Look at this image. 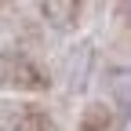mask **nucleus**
Listing matches in <instances>:
<instances>
[{
	"instance_id": "obj_1",
	"label": "nucleus",
	"mask_w": 131,
	"mask_h": 131,
	"mask_svg": "<svg viewBox=\"0 0 131 131\" xmlns=\"http://www.w3.org/2000/svg\"><path fill=\"white\" fill-rule=\"evenodd\" d=\"M0 88H11V91H44L47 77H44V69L26 51H7V47H0Z\"/></svg>"
},
{
	"instance_id": "obj_2",
	"label": "nucleus",
	"mask_w": 131,
	"mask_h": 131,
	"mask_svg": "<svg viewBox=\"0 0 131 131\" xmlns=\"http://www.w3.org/2000/svg\"><path fill=\"white\" fill-rule=\"evenodd\" d=\"M0 131H55V127L40 109H15L0 113Z\"/></svg>"
},
{
	"instance_id": "obj_3",
	"label": "nucleus",
	"mask_w": 131,
	"mask_h": 131,
	"mask_svg": "<svg viewBox=\"0 0 131 131\" xmlns=\"http://www.w3.org/2000/svg\"><path fill=\"white\" fill-rule=\"evenodd\" d=\"M40 11H44L58 29H73V26H77V15H80V4H40Z\"/></svg>"
},
{
	"instance_id": "obj_4",
	"label": "nucleus",
	"mask_w": 131,
	"mask_h": 131,
	"mask_svg": "<svg viewBox=\"0 0 131 131\" xmlns=\"http://www.w3.org/2000/svg\"><path fill=\"white\" fill-rule=\"evenodd\" d=\"M80 131H109V109L106 106H88L80 117Z\"/></svg>"
},
{
	"instance_id": "obj_5",
	"label": "nucleus",
	"mask_w": 131,
	"mask_h": 131,
	"mask_svg": "<svg viewBox=\"0 0 131 131\" xmlns=\"http://www.w3.org/2000/svg\"><path fill=\"white\" fill-rule=\"evenodd\" d=\"M120 11H124V15H127V26H131V4H124V7H120Z\"/></svg>"
},
{
	"instance_id": "obj_6",
	"label": "nucleus",
	"mask_w": 131,
	"mask_h": 131,
	"mask_svg": "<svg viewBox=\"0 0 131 131\" xmlns=\"http://www.w3.org/2000/svg\"><path fill=\"white\" fill-rule=\"evenodd\" d=\"M120 131H131V120H127V124H124V127H120Z\"/></svg>"
}]
</instances>
